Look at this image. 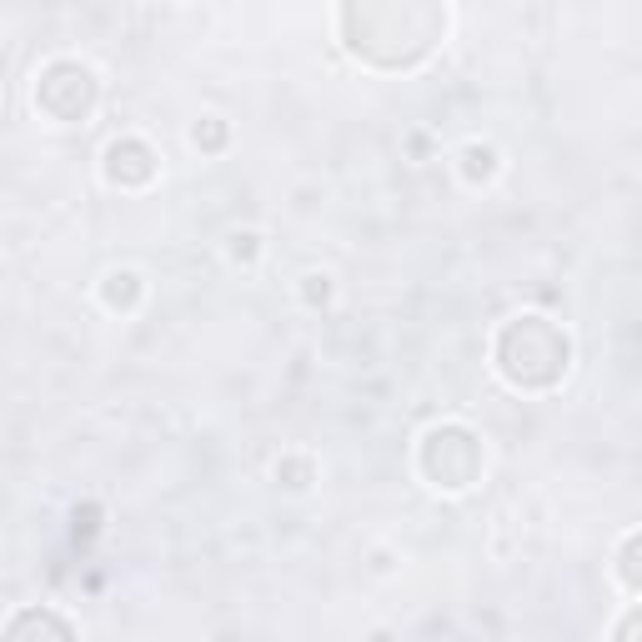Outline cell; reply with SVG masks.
I'll list each match as a JSON object with an SVG mask.
<instances>
[{
    "label": "cell",
    "instance_id": "cell-2",
    "mask_svg": "<svg viewBox=\"0 0 642 642\" xmlns=\"http://www.w3.org/2000/svg\"><path fill=\"white\" fill-rule=\"evenodd\" d=\"M101 296H106V306H136V296H141V276L136 271H111L106 276V286H101Z\"/></svg>",
    "mask_w": 642,
    "mask_h": 642
},
{
    "label": "cell",
    "instance_id": "cell-1",
    "mask_svg": "<svg viewBox=\"0 0 642 642\" xmlns=\"http://www.w3.org/2000/svg\"><path fill=\"white\" fill-rule=\"evenodd\" d=\"M26 632H56V637H76V627H71V622H61V617H51V612H26V617H16V622L6 627V637H11V642H21Z\"/></svg>",
    "mask_w": 642,
    "mask_h": 642
},
{
    "label": "cell",
    "instance_id": "cell-3",
    "mask_svg": "<svg viewBox=\"0 0 642 642\" xmlns=\"http://www.w3.org/2000/svg\"><path fill=\"white\" fill-rule=\"evenodd\" d=\"M256 241H261L256 231H231V256H236V261H241V256L251 261V256H256Z\"/></svg>",
    "mask_w": 642,
    "mask_h": 642
},
{
    "label": "cell",
    "instance_id": "cell-4",
    "mask_svg": "<svg viewBox=\"0 0 642 642\" xmlns=\"http://www.w3.org/2000/svg\"><path fill=\"white\" fill-rule=\"evenodd\" d=\"M637 632H642V612H632V617L617 622V637H637Z\"/></svg>",
    "mask_w": 642,
    "mask_h": 642
}]
</instances>
